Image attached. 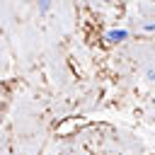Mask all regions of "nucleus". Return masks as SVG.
Segmentation results:
<instances>
[{
	"mask_svg": "<svg viewBox=\"0 0 155 155\" xmlns=\"http://www.w3.org/2000/svg\"><path fill=\"white\" fill-rule=\"evenodd\" d=\"M153 104H155V97H153Z\"/></svg>",
	"mask_w": 155,
	"mask_h": 155,
	"instance_id": "6",
	"label": "nucleus"
},
{
	"mask_svg": "<svg viewBox=\"0 0 155 155\" xmlns=\"http://www.w3.org/2000/svg\"><path fill=\"white\" fill-rule=\"evenodd\" d=\"M104 2H111V0H104Z\"/></svg>",
	"mask_w": 155,
	"mask_h": 155,
	"instance_id": "7",
	"label": "nucleus"
},
{
	"mask_svg": "<svg viewBox=\"0 0 155 155\" xmlns=\"http://www.w3.org/2000/svg\"><path fill=\"white\" fill-rule=\"evenodd\" d=\"M48 10H51V0H39V12L46 15Z\"/></svg>",
	"mask_w": 155,
	"mask_h": 155,
	"instance_id": "3",
	"label": "nucleus"
},
{
	"mask_svg": "<svg viewBox=\"0 0 155 155\" xmlns=\"http://www.w3.org/2000/svg\"><path fill=\"white\" fill-rule=\"evenodd\" d=\"M126 39H128V31L126 29H109L104 34V41L107 44H124Z\"/></svg>",
	"mask_w": 155,
	"mask_h": 155,
	"instance_id": "2",
	"label": "nucleus"
},
{
	"mask_svg": "<svg viewBox=\"0 0 155 155\" xmlns=\"http://www.w3.org/2000/svg\"><path fill=\"white\" fill-rule=\"evenodd\" d=\"M145 78H148L150 82H155V68H148V70H145Z\"/></svg>",
	"mask_w": 155,
	"mask_h": 155,
	"instance_id": "4",
	"label": "nucleus"
},
{
	"mask_svg": "<svg viewBox=\"0 0 155 155\" xmlns=\"http://www.w3.org/2000/svg\"><path fill=\"white\" fill-rule=\"evenodd\" d=\"M80 126H85L82 119H65V121H61V124L56 126V133H58L61 138H65V136H73Z\"/></svg>",
	"mask_w": 155,
	"mask_h": 155,
	"instance_id": "1",
	"label": "nucleus"
},
{
	"mask_svg": "<svg viewBox=\"0 0 155 155\" xmlns=\"http://www.w3.org/2000/svg\"><path fill=\"white\" fill-rule=\"evenodd\" d=\"M143 29H145V31H155V22H150V24H143Z\"/></svg>",
	"mask_w": 155,
	"mask_h": 155,
	"instance_id": "5",
	"label": "nucleus"
}]
</instances>
